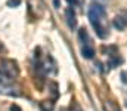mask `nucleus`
I'll list each match as a JSON object with an SVG mask.
<instances>
[{"label": "nucleus", "instance_id": "obj_1", "mask_svg": "<svg viewBox=\"0 0 127 111\" xmlns=\"http://www.w3.org/2000/svg\"><path fill=\"white\" fill-rule=\"evenodd\" d=\"M89 21L92 27L95 28L96 34L99 38H106L109 36V28H108V19H106V12L102 3L93 1L89 7Z\"/></svg>", "mask_w": 127, "mask_h": 111}, {"label": "nucleus", "instance_id": "obj_2", "mask_svg": "<svg viewBox=\"0 0 127 111\" xmlns=\"http://www.w3.org/2000/svg\"><path fill=\"white\" fill-rule=\"evenodd\" d=\"M19 68L18 64L12 59H3L0 62V81L1 84H7V83H13V80L18 77Z\"/></svg>", "mask_w": 127, "mask_h": 111}, {"label": "nucleus", "instance_id": "obj_3", "mask_svg": "<svg viewBox=\"0 0 127 111\" xmlns=\"http://www.w3.org/2000/svg\"><path fill=\"white\" fill-rule=\"evenodd\" d=\"M65 18H66V22H68V27L71 30H74L77 27V16H75V12L72 7H66L65 9Z\"/></svg>", "mask_w": 127, "mask_h": 111}, {"label": "nucleus", "instance_id": "obj_4", "mask_svg": "<svg viewBox=\"0 0 127 111\" xmlns=\"http://www.w3.org/2000/svg\"><path fill=\"white\" fill-rule=\"evenodd\" d=\"M114 27H115L117 30L123 31V30L127 27V19H124L123 15H117V16L114 18Z\"/></svg>", "mask_w": 127, "mask_h": 111}, {"label": "nucleus", "instance_id": "obj_5", "mask_svg": "<svg viewBox=\"0 0 127 111\" xmlns=\"http://www.w3.org/2000/svg\"><path fill=\"white\" fill-rule=\"evenodd\" d=\"M81 55L86 58V59H92L93 58V55H95V49H93V46L89 43V44H83V47H81Z\"/></svg>", "mask_w": 127, "mask_h": 111}, {"label": "nucleus", "instance_id": "obj_6", "mask_svg": "<svg viewBox=\"0 0 127 111\" xmlns=\"http://www.w3.org/2000/svg\"><path fill=\"white\" fill-rule=\"evenodd\" d=\"M78 38H80V41H81L83 44H89V43H90V37H89V33H87L86 28H81V30L78 31Z\"/></svg>", "mask_w": 127, "mask_h": 111}, {"label": "nucleus", "instance_id": "obj_7", "mask_svg": "<svg viewBox=\"0 0 127 111\" xmlns=\"http://www.w3.org/2000/svg\"><path fill=\"white\" fill-rule=\"evenodd\" d=\"M40 108H41V111H52L53 110V102H50V101H41L40 102Z\"/></svg>", "mask_w": 127, "mask_h": 111}, {"label": "nucleus", "instance_id": "obj_8", "mask_svg": "<svg viewBox=\"0 0 127 111\" xmlns=\"http://www.w3.org/2000/svg\"><path fill=\"white\" fill-rule=\"evenodd\" d=\"M6 4H7L9 7H18V6L21 4V0H7Z\"/></svg>", "mask_w": 127, "mask_h": 111}, {"label": "nucleus", "instance_id": "obj_9", "mask_svg": "<svg viewBox=\"0 0 127 111\" xmlns=\"http://www.w3.org/2000/svg\"><path fill=\"white\" fill-rule=\"evenodd\" d=\"M10 111H22V110H21V107H19V105H16V104H13V105L10 107Z\"/></svg>", "mask_w": 127, "mask_h": 111}, {"label": "nucleus", "instance_id": "obj_10", "mask_svg": "<svg viewBox=\"0 0 127 111\" xmlns=\"http://www.w3.org/2000/svg\"><path fill=\"white\" fill-rule=\"evenodd\" d=\"M121 77H123V83H127V73L126 71L121 73Z\"/></svg>", "mask_w": 127, "mask_h": 111}, {"label": "nucleus", "instance_id": "obj_11", "mask_svg": "<svg viewBox=\"0 0 127 111\" xmlns=\"http://www.w3.org/2000/svg\"><path fill=\"white\" fill-rule=\"evenodd\" d=\"M66 1H68L69 4H72V6H74V4H77V1H78V0H66Z\"/></svg>", "mask_w": 127, "mask_h": 111}, {"label": "nucleus", "instance_id": "obj_12", "mask_svg": "<svg viewBox=\"0 0 127 111\" xmlns=\"http://www.w3.org/2000/svg\"><path fill=\"white\" fill-rule=\"evenodd\" d=\"M71 111H81V108H80L78 105H75V107H74V110H71Z\"/></svg>", "mask_w": 127, "mask_h": 111}, {"label": "nucleus", "instance_id": "obj_13", "mask_svg": "<svg viewBox=\"0 0 127 111\" xmlns=\"http://www.w3.org/2000/svg\"><path fill=\"white\" fill-rule=\"evenodd\" d=\"M53 3H55L56 7H59V0H53Z\"/></svg>", "mask_w": 127, "mask_h": 111}, {"label": "nucleus", "instance_id": "obj_14", "mask_svg": "<svg viewBox=\"0 0 127 111\" xmlns=\"http://www.w3.org/2000/svg\"><path fill=\"white\" fill-rule=\"evenodd\" d=\"M96 1H99V3H105L106 0H96Z\"/></svg>", "mask_w": 127, "mask_h": 111}]
</instances>
